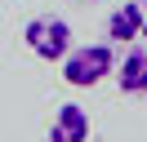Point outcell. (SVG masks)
<instances>
[{
	"mask_svg": "<svg viewBox=\"0 0 147 142\" xmlns=\"http://www.w3.org/2000/svg\"><path fill=\"white\" fill-rule=\"evenodd\" d=\"M143 40H147V18H143Z\"/></svg>",
	"mask_w": 147,
	"mask_h": 142,
	"instance_id": "8992f818",
	"label": "cell"
},
{
	"mask_svg": "<svg viewBox=\"0 0 147 142\" xmlns=\"http://www.w3.org/2000/svg\"><path fill=\"white\" fill-rule=\"evenodd\" d=\"M22 44L36 53L40 62H63L71 53V22L58 13H36L22 27Z\"/></svg>",
	"mask_w": 147,
	"mask_h": 142,
	"instance_id": "7a4b0ae2",
	"label": "cell"
},
{
	"mask_svg": "<svg viewBox=\"0 0 147 142\" xmlns=\"http://www.w3.org/2000/svg\"><path fill=\"white\" fill-rule=\"evenodd\" d=\"M94 124H89V111L80 102H63L54 111V124H49V142H89Z\"/></svg>",
	"mask_w": 147,
	"mask_h": 142,
	"instance_id": "3957f363",
	"label": "cell"
},
{
	"mask_svg": "<svg viewBox=\"0 0 147 142\" xmlns=\"http://www.w3.org/2000/svg\"><path fill=\"white\" fill-rule=\"evenodd\" d=\"M116 84H120V93H147V49H125V58L116 62Z\"/></svg>",
	"mask_w": 147,
	"mask_h": 142,
	"instance_id": "5b68a950",
	"label": "cell"
},
{
	"mask_svg": "<svg viewBox=\"0 0 147 142\" xmlns=\"http://www.w3.org/2000/svg\"><path fill=\"white\" fill-rule=\"evenodd\" d=\"M143 18H147V5H143V0H125V5H116L111 18H107V40H116V44L143 40Z\"/></svg>",
	"mask_w": 147,
	"mask_h": 142,
	"instance_id": "277c9868",
	"label": "cell"
},
{
	"mask_svg": "<svg viewBox=\"0 0 147 142\" xmlns=\"http://www.w3.org/2000/svg\"><path fill=\"white\" fill-rule=\"evenodd\" d=\"M58 67H63V80L71 89H94L116 71V53H111V44H80V49L71 44V53Z\"/></svg>",
	"mask_w": 147,
	"mask_h": 142,
	"instance_id": "6da1fadb",
	"label": "cell"
}]
</instances>
